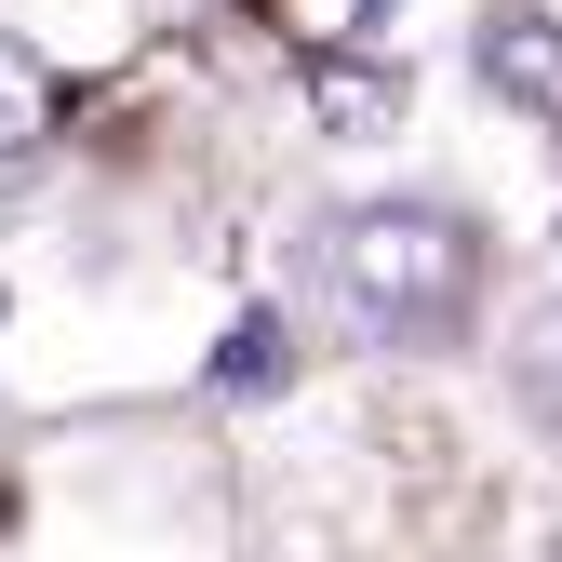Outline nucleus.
<instances>
[{"label": "nucleus", "instance_id": "3", "mask_svg": "<svg viewBox=\"0 0 562 562\" xmlns=\"http://www.w3.org/2000/svg\"><path fill=\"white\" fill-rule=\"evenodd\" d=\"M308 121L322 134H389L402 121V54H308Z\"/></svg>", "mask_w": 562, "mask_h": 562}, {"label": "nucleus", "instance_id": "1", "mask_svg": "<svg viewBox=\"0 0 562 562\" xmlns=\"http://www.w3.org/2000/svg\"><path fill=\"white\" fill-rule=\"evenodd\" d=\"M322 281L348 295V335L375 348H456L482 308V228L442 201H362L322 228Z\"/></svg>", "mask_w": 562, "mask_h": 562}, {"label": "nucleus", "instance_id": "5", "mask_svg": "<svg viewBox=\"0 0 562 562\" xmlns=\"http://www.w3.org/2000/svg\"><path fill=\"white\" fill-rule=\"evenodd\" d=\"M509 375H522V415H536V429L562 442V295H549V308L509 335Z\"/></svg>", "mask_w": 562, "mask_h": 562}, {"label": "nucleus", "instance_id": "2", "mask_svg": "<svg viewBox=\"0 0 562 562\" xmlns=\"http://www.w3.org/2000/svg\"><path fill=\"white\" fill-rule=\"evenodd\" d=\"M482 94L562 134V27L536 14V0H509V14H482Z\"/></svg>", "mask_w": 562, "mask_h": 562}, {"label": "nucleus", "instance_id": "7", "mask_svg": "<svg viewBox=\"0 0 562 562\" xmlns=\"http://www.w3.org/2000/svg\"><path fill=\"white\" fill-rule=\"evenodd\" d=\"M281 362H295V348H281V322H241V335L215 348V389H268Z\"/></svg>", "mask_w": 562, "mask_h": 562}, {"label": "nucleus", "instance_id": "4", "mask_svg": "<svg viewBox=\"0 0 562 562\" xmlns=\"http://www.w3.org/2000/svg\"><path fill=\"white\" fill-rule=\"evenodd\" d=\"M41 134H54V67L27 41H0V161H27Z\"/></svg>", "mask_w": 562, "mask_h": 562}, {"label": "nucleus", "instance_id": "6", "mask_svg": "<svg viewBox=\"0 0 562 562\" xmlns=\"http://www.w3.org/2000/svg\"><path fill=\"white\" fill-rule=\"evenodd\" d=\"M255 14H268L281 41H308V54H362V27L389 14V0H255Z\"/></svg>", "mask_w": 562, "mask_h": 562}]
</instances>
